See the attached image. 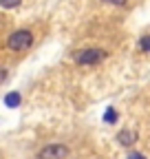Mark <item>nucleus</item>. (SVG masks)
<instances>
[{
    "mask_svg": "<svg viewBox=\"0 0 150 159\" xmlns=\"http://www.w3.org/2000/svg\"><path fill=\"white\" fill-rule=\"evenodd\" d=\"M31 42H33V35H31V31H27V29H20V31L11 33L9 40H7L9 49H13V51H27V49L31 47Z\"/></svg>",
    "mask_w": 150,
    "mask_h": 159,
    "instance_id": "1",
    "label": "nucleus"
},
{
    "mask_svg": "<svg viewBox=\"0 0 150 159\" xmlns=\"http://www.w3.org/2000/svg\"><path fill=\"white\" fill-rule=\"evenodd\" d=\"M104 57H106V51H102V49H84V51H77V53H75V62L88 66V64L102 62Z\"/></svg>",
    "mask_w": 150,
    "mask_h": 159,
    "instance_id": "2",
    "label": "nucleus"
},
{
    "mask_svg": "<svg viewBox=\"0 0 150 159\" xmlns=\"http://www.w3.org/2000/svg\"><path fill=\"white\" fill-rule=\"evenodd\" d=\"M68 148L64 144H49L38 152V159H66Z\"/></svg>",
    "mask_w": 150,
    "mask_h": 159,
    "instance_id": "3",
    "label": "nucleus"
},
{
    "mask_svg": "<svg viewBox=\"0 0 150 159\" xmlns=\"http://www.w3.org/2000/svg\"><path fill=\"white\" fill-rule=\"evenodd\" d=\"M117 142H119L121 146H133V144L137 142V133H135V130H130V128L119 130V135H117Z\"/></svg>",
    "mask_w": 150,
    "mask_h": 159,
    "instance_id": "4",
    "label": "nucleus"
},
{
    "mask_svg": "<svg viewBox=\"0 0 150 159\" xmlns=\"http://www.w3.org/2000/svg\"><path fill=\"white\" fill-rule=\"evenodd\" d=\"M20 93H15V91H11L7 97H5V104L9 106V108H18V106H20Z\"/></svg>",
    "mask_w": 150,
    "mask_h": 159,
    "instance_id": "5",
    "label": "nucleus"
},
{
    "mask_svg": "<svg viewBox=\"0 0 150 159\" xmlns=\"http://www.w3.org/2000/svg\"><path fill=\"white\" fill-rule=\"evenodd\" d=\"M117 117H119V115H117V111L113 108V106L106 108V113H104V122H106V124H115V122H117Z\"/></svg>",
    "mask_w": 150,
    "mask_h": 159,
    "instance_id": "6",
    "label": "nucleus"
},
{
    "mask_svg": "<svg viewBox=\"0 0 150 159\" xmlns=\"http://www.w3.org/2000/svg\"><path fill=\"white\" fill-rule=\"evenodd\" d=\"M20 2H22V0H0V7H5V9H15Z\"/></svg>",
    "mask_w": 150,
    "mask_h": 159,
    "instance_id": "7",
    "label": "nucleus"
},
{
    "mask_svg": "<svg viewBox=\"0 0 150 159\" xmlns=\"http://www.w3.org/2000/svg\"><path fill=\"white\" fill-rule=\"evenodd\" d=\"M139 47H141V53H148V51H150V38H148V35H143V38H141Z\"/></svg>",
    "mask_w": 150,
    "mask_h": 159,
    "instance_id": "8",
    "label": "nucleus"
},
{
    "mask_svg": "<svg viewBox=\"0 0 150 159\" xmlns=\"http://www.w3.org/2000/svg\"><path fill=\"white\" fill-rule=\"evenodd\" d=\"M5 80H7V69H2V66H0V84H2Z\"/></svg>",
    "mask_w": 150,
    "mask_h": 159,
    "instance_id": "9",
    "label": "nucleus"
},
{
    "mask_svg": "<svg viewBox=\"0 0 150 159\" xmlns=\"http://www.w3.org/2000/svg\"><path fill=\"white\" fill-rule=\"evenodd\" d=\"M104 2H108V5H124L126 0H104Z\"/></svg>",
    "mask_w": 150,
    "mask_h": 159,
    "instance_id": "10",
    "label": "nucleus"
},
{
    "mask_svg": "<svg viewBox=\"0 0 150 159\" xmlns=\"http://www.w3.org/2000/svg\"><path fill=\"white\" fill-rule=\"evenodd\" d=\"M128 159H146V157H143V155H141V152H133V155H130V157H128Z\"/></svg>",
    "mask_w": 150,
    "mask_h": 159,
    "instance_id": "11",
    "label": "nucleus"
}]
</instances>
